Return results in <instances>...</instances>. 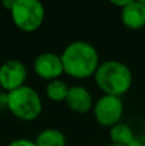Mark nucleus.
<instances>
[{"label":"nucleus","instance_id":"obj_13","mask_svg":"<svg viewBox=\"0 0 145 146\" xmlns=\"http://www.w3.org/2000/svg\"><path fill=\"white\" fill-rule=\"evenodd\" d=\"M7 146H36L35 141L30 139H15L12 140Z\"/></svg>","mask_w":145,"mask_h":146},{"label":"nucleus","instance_id":"obj_10","mask_svg":"<svg viewBox=\"0 0 145 146\" xmlns=\"http://www.w3.org/2000/svg\"><path fill=\"white\" fill-rule=\"evenodd\" d=\"M36 146H67L66 135L58 128H45L33 140Z\"/></svg>","mask_w":145,"mask_h":146},{"label":"nucleus","instance_id":"obj_9","mask_svg":"<svg viewBox=\"0 0 145 146\" xmlns=\"http://www.w3.org/2000/svg\"><path fill=\"white\" fill-rule=\"evenodd\" d=\"M120 10L121 22L128 30L138 31L145 27V7L140 0H130V3Z\"/></svg>","mask_w":145,"mask_h":146},{"label":"nucleus","instance_id":"obj_2","mask_svg":"<svg viewBox=\"0 0 145 146\" xmlns=\"http://www.w3.org/2000/svg\"><path fill=\"white\" fill-rule=\"evenodd\" d=\"M94 80L103 95L122 98L132 87L134 76L127 64L116 59H108L100 62Z\"/></svg>","mask_w":145,"mask_h":146},{"label":"nucleus","instance_id":"obj_4","mask_svg":"<svg viewBox=\"0 0 145 146\" xmlns=\"http://www.w3.org/2000/svg\"><path fill=\"white\" fill-rule=\"evenodd\" d=\"M10 15L18 30L31 33L43 26L45 21V7L39 0H14Z\"/></svg>","mask_w":145,"mask_h":146},{"label":"nucleus","instance_id":"obj_5","mask_svg":"<svg viewBox=\"0 0 145 146\" xmlns=\"http://www.w3.org/2000/svg\"><path fill=\"white\" fill-rule=\"evenodd\" d=\"M91 111L99 126L110 128L114 124L122 122L125 105H123L122 98L102 95L96 101H94Z\"/></svg>","mask_w":145,"mask_h":146},{"label":"nucleus","instance_id":"obj_18","mask_svg":"<svg viewBox=\"0 0 145 146\" xmlns=\"http://www.w3.org/2000/svg\"><path fill=\"white\" fill-rule=\"evenodd\" d=\"M107 146H122V145H117V144H109V145H107Z\"/></svg>","mask_w":145,"mask_h":146},{"label":"nucleus","instance_id":"obj_11","mask_svg":"<svg viewBox=\"0 0 145 146\" xmlns=\"http://www.w3.org/2000/svg\"><path fill=\"white\" fill-rule=\"evenodd\" d=\"M134 129L125 122H120V123L114 124L113 127L109 128V139L110 144H117L122 146H127L131 142V140L135 136Z\"/></svg>","mask_w":145,"mask_h":146},{"label":"nucleus","instance_id":"obj_6","mask_svg":"<svg viewBox=\"0 0 145 146\" xmlns=\"http://www.w3.org/2000/svg\"><path fill=\"white\" fill-rule=\"evenodd\" d=\"M27 67L19 59H8L0 66V88L9 92L26 85Z\"/></svg>","mask_w":145,"mask_h":146},{"label":"nucleus","instance_id":"obj_14","mask_svg":"<svg viewBox=\"0 0 145 146\" xmlns=\"http://www.w3.org/2000/svg\"><path fill=\"white\" fill-rule=\"evenodd\" d=\"M127 146H145V133L135 135Z\"/></svg>","mask_w":145,"mask_h":146},{"label":"nucleus","instance_id":"obj_8","mask_svg":"<svg viewBox=\"0 0 145 146\" xmlns=\"http://www.w3.org/2000/svg\"><path fill=\"white\" fill-rule=\"evenodd\" d=\"M64 103L68 109L77 114H86L92 110L94 106V98L89 88L81 85L69 86L68 94L66 96Z\"/></svg>","mask_w":145,"mask_h":146},{"label":"nucleus","instance_id":"obj_1","mask_svg":"<svg viewBox=\"0 0 145 146\" xmlns=\"http://www.w3.org/2000/svg\"><path fill=\"white\" fill-rule=\"evenodd\" d=\"M63 73L74 80L94 77L100 64V56L92 44L84 40L69 42L61 55Z\"/></svg>","mask_w":145,"mask_h":146},{"label":"nucleus","instance_id":"obj_16","mask_svg":"<svg viewBox=\"0 0 145 146\" xmlns=\"http://www.w3.org/2000/svg\"><path fill=\"white\" fill-rule=\"evenodd\" d=\"M128 3H130V0H112L110 4L117 7V8H120V9H122L123 7H126V5L128 4Z\"/></svg>","mask_w":145,"mask_h":146},{"label":"nucleus","instance_id":"obj_7","mask_svg":"<svg viewBox=\"0 0 145 146\" xmlns=\"http://www.w3.org/2000/svg\"><path fill=\"white\" fill-rule=\"evenodd\" d=\"M33 72L37 77L48 82L61 78V76L64 74L61 56L51 51L39 54L33 60Z\"/></svg>","mask_w":145,"mask_h":146},{"label":"nucleus","instance_id":"obj_17","mask_svg":"<svg viewBox=\"0 0 145 146\" xmlns=\"http://www.w3.org/2000/svg\"><path fill=\"white\" fill-rule=\"evenodd\" d=\"M1 5L5 8L7 10H9L10 12V9L13 8V5H14V0H3L1 1Z\"/></svg>","mask_w":145,"mask_h":146},{"label":"nucleus","instance_id":"obj_12","mask_svg":"<svg viewBox=\"0 0 145 146\" xmlns=\"http://www.w3.org/2000/svg\"><path fill=\"white\" fill-rule=\"evenodd\" d=\"M69 86L64 82L63 80L58 78V80L49 81L48 85L45 87V95L50 101L54 103H62L66 100V96L68 94Z\"/></svg>","mask_w":145,"mask_h":146},{"label":"nucleus","instance_id":"obj_19","mask_svg":"<svg viewBox=\"0 0 145 146\" xmlns=\"http://www.w3.org/2000/svg\"><path fill=\"white\" fill-rule=\"evenodd\" d=\"M140 1H141V4H143L144 7H145V0H140Z\"/></svg>","mask_w":145,"mask_h":146},{"label":"nucleus","instance_id":"obj_15","mask_svg":"<svg viewBox=\"0 0 145 146\" xmlns=\"http://www.w3.org/2000/svg\"><path fill=\"white\" fill-rule=\"evenodd\" d=\"M8 108V94L0 91V110H7Z\"/></svg>","mask_w":145,"mask_h":146},{"label":"nucleus","instance_id":"obj_3","mask_svg":"<svg viewBox=\"0 0 145 146\" xmlns=\"http://www.w3.org/2000/svg\"><path fill=\"white\" fill-rule=\"evenodd\" d=\"M8 94V108L17 119L22 122H32L43 113V99L40 94L31 86H22L9 91Z\"/></svg>","mask_w":145,"mask_h":146}]
</instances>
